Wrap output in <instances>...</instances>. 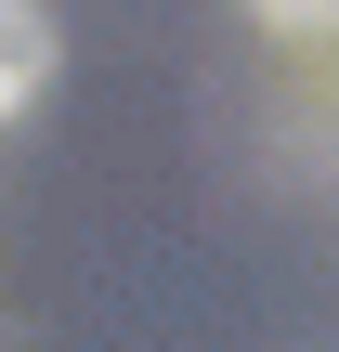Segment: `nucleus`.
I'll use <instances>...</instances> for the list:
<instances>
[{
    "instance_id": "1",
    "label": "nucleus",
    "mask_w": 339,
    "mask_h": 352,
    "mask_svg": "<svg viewBox=\"0 0 339 352\" xmlns=\"http://www.w3.org/2000/svg\"><path fill=\"white\" fill-rule=\"evenodd\" d=\"M52 65H65V39H52V0H0V131L52 91Z\"/></svg>"
},
{
    "instance_id": "2",
    "label": "nucleus",
    "mask_w": 339,
    "mask_h": 352,
    "mask_svg": "<svg viewBox=\"0 0 339 352\" xmlns=\"http://www.w3.org/2000/svg\"><path fill=\"white\" fill-rule=\"evenodd\" d=\"M248 26L287 52H339V0H248Z\"/></svg>"
}]
</instances>
